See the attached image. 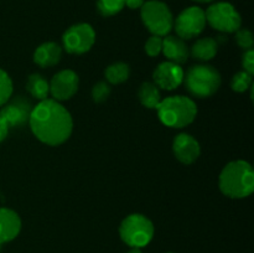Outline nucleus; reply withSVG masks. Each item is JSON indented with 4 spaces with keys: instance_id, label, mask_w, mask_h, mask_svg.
Returning <instances> with one entry per match:
<instances>
[{
    "instance_id": "nucleus-1",
    "label": "nucleus",
    "mask_w": 254,
    "mask_h": 253,
    "mask_svg": "<svg viewBox=\"0 0 254 253\" xmlns=\"http://www.w3.org/2000/svg\"><path fill=\"white\" fill-rule=\"evenodd\" d=\"M29 126L41 143L57 146L68 140L73 130L69 112L55 99H44L32 107Z\"/></svg>"
},
{
    "instance_id": "nucleus-2",
    "label": "nucleus",
    "mask_w": 254,
    "mask_h": 253,
    "mask_svg": "<svg viewBox=\"0 0 254 253\" xmlns=\"http://www.w3.org/2000/svg\"><path fill=\"white\" fill-rule=\"evenodd\" d=\"M221 192L231 198H245L254 190V171L250 163L235 160L222 169L218 179Z\"/></svg>"
},
{
    "instance_id": "nucleus-3",
    "label": "nucleus",
    "mask_w": 254,
    "mask_h": 253,
    "mask_svg": "<svg viewBox=\"0 0 254 253\" xmlns=\"http://www.w3.org/2000/svg\"><path fill=\"white\" fill-rule=\"evenodd\" d=\"M156 111L161 123L169 128L180 129L188 126L197 116L196 103L185 96H170L161 99Z\"/></svg>"
},
{
    "instance_id": "nucleus-4",
    "label": "nucleus",
    "mask_w": 254,
    "mask_h": 253,
    "mask_svg": "<svg viewBox=\"0 0 254 253\" xmlns=\"http://www.w3.org/2000/svg\"><path fill=\"white\" fill-rule=\"evenodd\" d=\"M183 83H185L191 96L208 98L220 88L221 74L211 64H195L188 69Z\"/></svg>"
},
{
    "instance_id": "nucleus-5",
    "label": "nucleus",
    "mask_w": 254,
    "mask_h": 253,
    "mask_svg": "<svg viewBox=\"0 0 254 253\" xmlns=\"http://www.w3.org/2000/svg\"><path fill=\"white\" fill-rule=\"evenodd\" d=\"M154 231L153 222L141 213L127 216L119 226L122 241L130 248H143L148 246L153 240Z\"/></svg>"
},
{
    "instance_id": "nucleus-6",
    "label": "nucleus",
    "mask_w": 254,
    "mask_h": 253,
    "mask_svg": "<svg viewBox=\"0 0 254 253\" xmlns=\"http://www.w3.org/2000/svg\"><path fill=\"white\" fill-rule=\"evenodd\" d=\"M140 16L146 29L156 36H166L174 27V16L168 5L159 0L145 1Z\"/></svg>"
},
{
    "instance_id": "nucleus-7",
    "label": "nucleus",
    "mask_w": 254,
    "mask_h": 253,
    "mask_svg": "<svg viewBox=\"0 0 254 253\" xmlns=\"http://www.w3.org/2000/svg\"><path fill=\"white\" fill-rule=\"evenodd\" d=\"M205 16L206 22H208L211 27L226 34L236 32L242 25L241 15L230 2L221 1L210 5L205 11Z\"/></svg>"
},
{
    "instance_id": "nucleus-8",
    "label": "nucleus",
    "mask_w": 254,
    "mask_h": 253,
    "mask_svg": "<svg viewBox=\"0 0 254 253\" xmlns=\"http://www.w3.org/2000/svg\"><path fill=\"white\" fill-rule=\"evenodd\" d=\"M96 42V32L89 24L72 25L62 36L64 49L68 54L82 55L88 52Z\"/></svg>"
},
{
    "instance_id": "nucleus-9",
    "label": "nucleus",
    "mask_w": 254,
    "mask_h": 253,
    "mask_svg": "<svg viewBox=\"0 0 254 253\" xmlns=\"http://www.w3.org/2000/svg\"><path fill=\"white\" fill-rule=\"evenodd\" d=\"M205 11L198 6H190L183 10L174 20L176 36L183 40H190L198 36L206 26Z\"/></svg>"
},
{
    "instance_id": "nucleus-10",
    "label": "nucleus",
    "mask_w": 254,
    "mask_h": 253,
    "mask_svg": "<svg viewBox=\"0 0 254 253\" xmlns=\"http://www.w3.org/2000/svg\"><path fill=\"white\" fill-rule=\"evenodd\" d=\"M78 74L72 69H62L52 77L50 82V94L55 101H67L71 99L78 91Z\"/></svg>"
},
{
    "instance_id": "nucleus-11",
    "label": "nucleus",
    "mask_w": 254,
    "mask_h": 253,
    "mask_svg": "<svg viewBox=\"0 0 254 253\" xmlns=\"http://www.w3.org/2000/svg\"><path fill=\"white\" fill-rule=\"evenodd\" d=\"M32 107L34 106L30 103V101L24 97H15L14 99H9L4 106H1L0 117L9 126H22L29 123Z\"/></svg>"
},
{
    "instance_id": "nucleus-12",
    "label": "nucleus",
    "mask_w": 254,
    "mask_h": 253,
    "mask_svg": "<svg viewBox=\"0 0 254 253\" xmlns=\"http://www.w3.org/2000/svg\"><path fill=\"white\" fill-rule=\"evenodd\" d=\"M184 76L185 72L183 67L170 61L161 62L153 73L154 83L165 91H174L178 88L184 82Z\"/></svg>"
},
{
    "instance_id": "nucleus-13",
    "label": "nucleus",
    "mask_w": 254,
    "mask_h": 253,
    "mask_svg": "<svg viewBox=\"0 0 254 253\" xmlns=\"http://www.w3.org/2000/svg\"><path fill=\"white\" fill-rule=\"evenodd\" d=\"M173 151L175 158L180 163L189 165L197 160L201 154V148L198 141L192 135L188 133H181L174 139Z\"/></svg>"
},
{
    "instance_id": "nucleus-14",
    "label": "nucleus",
    "mask_w": 254,
    "mask_h": 253,
    "mask_svg": "<svg viewBox=\"0 0 254 253\" xmlns=\"http://www.w3.org/2000/svg\"><path fill=\"white\" fill-rule=\"evenodd\" d=\"M168 61L174 63L183 64L188 61L190 56V49L186 45L185 40L174 35H166L163 39V50H161Z\"/></svg>"
},
{
    "instance_id": "nucleus-15",
    "label": "nucleus",
    "mask_w": 254,
    "mask_h": 253,
    "mask_svg": "<svg viewBox=\"0 0 254 253\" xmlns=\"http://www.w3.org/2000/svg\"><path fill=\"white\" fill-rule=\"evenodd\" d=\"M21 220L14 210L0 207V245L10 242L19 236Z\"/></svg>"
},
{
    "instance_id": "nucleus-16",
    "label": "nucleus",
    "mask_w": 254,
    "mask_h": 253,
    "mask_svg": "<svg viewBox=\"0 0 254 253\" xmlns=\"http://www.w3.org/2000/svg\"><path fill=\"white\" fill-rule=\"evenodd\" d=\"M61 57L62 47L56 42H44L34 52V62L42 68L57 64Z\"/></svg>"
},
{
    "instance_id": "nucleus-17",
    "label": "nucleus",
    "mask_w": 254,
    "mask_h": 253,
    "mask_svg": "<svg viewBox=\"0 0 254 253\" xmlns=\"http://www.w3.org/2000/svg\"><path fill=\"white\" fill-rule=\"evenodd\" d=\"M218 42L212 37H202L198 39L195 44L191 46L190 55L193 59L198 61H210L217 55Z\"/></svg>"
},
{
    "instance_id": "nucleus-18",
    "label": "nucleus",
    "mask_w": 254,
    "mask_h": 253,
    "mask_svg": "<svg viewBox=\"0 0 254 253\" xmlns=\"http://www.w3.org/2000/svg\"><path fill=\"white\" fill-rule=\"evenodd\" d=\"M140 103L149 109H156L161 102V93L159 87L153 82H144L140 84L138 91Z\"/></svg>"
},
{
    "instance_id": "nucleus-19",
    "label": "nucleus",
    "mask_w": 254,
    "mask_h": 253,
    "mask_svg": "<svg viewBox=\"0 0 254 253\" xmlns=\"http://www.w3.org/2000/svg\"><path fill=\"white\" fill-rule=\"evenodd\" d=\"M26 89L34 98L44 101L49 98L50 83L42 74L32 73L27 78Z\"/></svg>"
},
{
    "instance_id": "nucleus-20",
    "label": "nucleus",
    "mask_w": 254,
    "mask_h": 253,
    "mask_svg": "<svg viewBox=\"0 0 254 253\" xmlns=\"http://www.w3.org/2000/svg\"><path fill=\"white\" fill-rule=\"evenodd\" d=\"M104 76L108 83L121 84L130 76V67L126 62H114L109 64L104 71Z\"/></svg>"
},
{
    "instance_id": "nucleus-21",
    "label": "nucleus",
    "mask_w": 254,
    "mask_h": 253,
    "mask_svg": "<svg viewBox=\"0 0 254 253\" xmlns=\"http://www.w3.org/2000/svg\"><path fill=\"white\" fill-rule=\"evenodd\" d=\"M126 6V0H98L97 9L102 16H113Z\"/></svg>"
},
{
    "instance_id": "nucleus-22",
    "label": "nucleus",
    "mask_w": 254,
    "mask_h": 253,
    "mask_svg": "<svg viewBox=\"0 0 254 253\" xmlns=\"http://www.w3.org/2000/svg\"><path fill=\"white\" fill-rule=\"evenodd\" d=\"M253 84V76H251L250 73H247L246 71L237 72L235 76L232 77V81H231V88L232 91L238 92V93H242L246 92L248 88H251Z\"/></svg>"
},
{
    "instance_id": "nucleus-23",
    "label": "nucleus",
    "mask_w": 254,
    "mask_h": 253,
    "mask_svg": "<svg viewBox=\"0 0 254 253\" xmlns=\"http://www.w3.org/2000/svg\"><path fill=\"white\" fill-rule=\"evenodd\" d=\"M12 94V81L9 74L0 69V107L4 106Z\"/></svg>"
},
{
    "instance_id": "nucleus-24",
    "label": "nucleus",
    "mask_w": 254,
    "mask_h": 253,
    "mask_svg": "<svg viewBox=\"0 0 254 253\" xmlns=\"http://www.w3.org/2000/svg\"><path fill=\"white\" fill-rule=\"evenodd\" d=\"M112 93V88L108 82H98L92 88V99L96 103H103L109 98Z\"/></svg>"
},
{
    "instance_id": "nucleus-25",
    "label": "nucleus",
    "mask_w": 254,
    "mask_h": 253,
    "mask_svg": "<svg viewBox=\"0 0 254 253\" xmlns=\"http://www.w3.org/2000/svg\"><path fill=\"white\" fill-rule=\"evenodd\" d=\"M144 50H145L148 56H158L161 52V50H163V37L156 36V35H151V36L146 40Z\"/></svg>"
},
{
    "instance_id": "nucleus-26",
    "label": "nucleus",
    "mask_w": 254,
    "mask_h": 253,
    "mask_svg": "<svg viewBox=\"0 0 254 253\" xmlns=\"http://www.w3.org/2000/svg\"><path fill=\"white\" fill-rule=\"evenodd\" d=\"M236 42L241 49L250 50L253 46V34L248 29H238L236 31Z\"/></svg>"
},
{
    "instance_id": "nucleus-27",
    "label": "nucleus",
    "mask_w": 254,
    "mask_h": 253,
    "mask_svg": "<svg viewBox=\"0 0 254 253\" xmlns=\"http://www.w3.org/2000/svg\"><path fill=\"white\" fill-rule=\"evenodd\" d=\"M242 67L243 71L253 76L254 73V51L253 49L246 50L242 56Z\"/></svg>"
},
{
    "instance_id": "nucleus-28",
    "label": "nucleus",
    "mask_w": 254,
    "mask_h": 253,
    "mask_svg": "<svg viewBox=\"0 0 254 253\" xmlns=\"http://www.w3.org/2000/svg\"><path fill=\"white\" fill-rule=\"evenodd\" d=\"M9 128L10 126H7L6 122L0 117V143L7 136V134H9Z\"/></svg>"
},
{
    "instance_id": "nucleus-29",
    "label": "nucleus",
    "mask_w": 254,
    "mask_h": 253,
    "mask_svg": "<svg viewBox=\"0 0 254 253\" xmlns=\"http://www.w3.org/2000/svg\"><path fill=\"white\" fill-rule=\"evenodd\" d=\"M145 0H126V5L129 9H139L143 6Z\"/></svg>"
},
{
    "instance_id": "nucleus-30",
    "label": "nucleus",
    "mask_w": 254,
    "mask_h": 253,
    "mask_svg": "<svg viewBox=\"0 0 254 253\" xmlns=\"http://www.w3.org/2000/svg\"><path fill=\"white\" fill-rule=\"evenodd\" d=\"M127 253H143V252H141L140 248H130Z\"/></svg>"
},
{
    "instance_id": "nucleus-31",
    "label": "nucleus",
    "mask_w": 254,
    "mask_h": 253,
    "mask_svg": "<svg viewBox=\"0 0 254 253\" xmlns=\"http://www.w3.org/2000/svg\"><path fill=\"white\" fill-rule=\"evenodd\" d=\"M193 1H197V2H211L213 0H193Z\"/></svg>"
},
{
    "instance_id": "nucleus-32",
    "label": "nucleus",
    "mask_w": 254,
    "mask_h": 253,
    "mask_svg": "<svg viewBox=\"0 0 254 253\" xmlns=\"http://www.w3.org/2000/svg\"><path fill=\"white\" fill-rule=\"evenodd\" d=\"M169 253H173V252H169Z\"/></svg>"
}]
</instances>
